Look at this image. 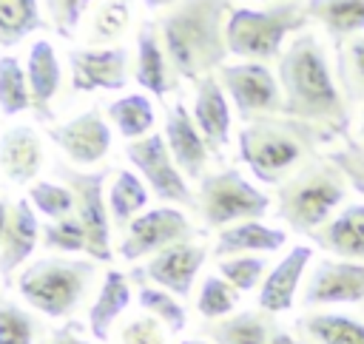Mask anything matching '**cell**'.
<instances>
[{"mask_svg": "<svg viewBox=\"0 0 364 344\" xmlns=\"http://www.w3.org/2000/svg\"><path fill=\"white\" fill-rule=\"evenodd\" d=\"M276 77L282 85V114L330 131L338 142L350 136V102L341 94L327 48L313 31L296 34L279 57Z\"/></svg>", "mask_w": 364, "mask_h": 344, "instance_id": "cell-1", "label": "cell"}, {"mask_svg": "<svg viewBox=\"0 0 364 344\" xmlns=\"http://www.w3.org/2000/svg\"><path fill=\"white\" fill-rule=\"evenodd\" d=\"M230 9V0H179L171 6L159 20V37L173 77L199 82L225 65Z\"/></svg>", "mask_w": 364, "mask_h": 344, "instance_id": "cell-2", "label": "cell"}, {"mask_svg": "<svg viewBox=\"0 0 364 344\" xmlns=\"http://www.w3.org/2000/svg\"><path fill=\"white\" fill-rule=\"evenodd\" d=\"M338 139L310 122L273 114L245 122L239 131V162L264 185H282L301 165L318 156V148H330Z\"/></svg>", "mask_w": 364, "mask_h": 344, "instance_id": "cell-3", "label": "cell"}, {"mask_svg": "<svg viewBox=\"0 0 364 344\" xmlns=\"http://www.w3.org/2000/svg\"><path fill=\"white\" fill-rule=\"evenodd\" d=\"M350 182L327 156H313L276 188V216L296 233L310 236L347 199Z\"/></svg>", "mask_w": 364, "mask_h": 344, "instance_id": "cell-4", "label": "cell"}, {"mask_svg": "<svg viewBox=\"0 0 364 344\" xmlns=\"http://www.w3.org/2000/svg\"><path fill=\"white\" fill-rule=\"evenodd\" d=\"M307 23V0H276L264 9L233 6L225 26L228 51L253 63L279 60L284 40L290 34H301Z\"/></svg>", "mask_w": 364, "mask_h": 344, "instance_id": "cell-5", "label": "cell"}, {"mask_svg": "<svg viewBox=\"0 0 364 344\" xmlns=\"http://www.w3.org/2000/svg\"><path fill=\"white\" fill-rule=\"evenodd\" d=\"M94 276H97L94 259L43 256L20 270L17 293L31 310L48 318H68L82 304Z\"/></svg>", "mask_w": 364, "mask_h": 344, "instance_id": "cell-6", "label": "cell"}, {"mask_svg": "<svg viewBox=\"0 0 364 344\" xmlns=\"http://www.w3.org/2000/svg\"><path fill=\"white\" fill-rule=\"evenodd\" d=\"M196 210L210 230L230 227L236 222L262 219L270 210V196L259 190L239 168H222L205 173L196 190Z\"/></svg>", "mask_w": 364, "mask_h": 344, "instance_id": "cell-7", "label": "cell"}, {"mask_svg": "<svg viewBox=\"0 0 364 344\" xmlns=\"http://www.w3.org/2000/svg\"><path fill=\"white\" fill-rule=\"evenodd\" d=\"M216 80L222 82L242 122L282 114V105H284L282 85H279V77L267 68V63H253V60L225 63L216 71Z\"/></svg>", "mask_w": 364, "mask_h": 344, "instance_id": "cell-8", "label": "cell"}, {"mask_svg": "<svg viewBox=\"0 0 364 344\" xmlns=\"http://www.w3.org/2000/svg\"><path fill=\"white\" fill-rule=\"evenodd\" d=\"M125 156L134 165V171L145 179V185L151 188L154 196H159L165 205L196 210V193L191 190L188 176L173 162L162 134H148V136L131 139L125 148Z\"/></svg>", "mask_w": 364, "mask_h": 344, "instance_id": "cell-9", "label": "cell"}, {"mask_svg": "<svg viewBox=\"0 0 364 344\" xmlns=\"http://www.w3.org/2000/svg\"><path fill=\"white\" fill-rule=\"evenodd\" d=\"M63 185L71 188L77 199V216L85 227L88 236V259L94 262H111L114 247H111V210H108V196H105V176L108 171H77V168H57Z\"/></svg>", "mask_w": 364, "mask_h": 344, "instance_id": "cell-10", "label": "cell"}, {"mask_svg": "<svg viewBox=\"0 0 364 344\" xmlns=\"http://www.w3.org/2000/svg\"><path fill=\"white\" fill-rule=\"evenodd\" d=\"M193 236H196V227L182 208L176 205L148 208L139 216H134L131 225L125 227L119 242V256L125 262H139L176 242H191Z\"/></svg>", "mask_w": 364, "mask_h": 344, "instance_id": "cell-11", "label": "cell"}, {"mask_svg": "<svg viewBox=\"0 0 364 344\" xmlns=\"http://www.w3.org/2000/svg\"><path fill=\"white\" fill-rule=\"evenodd\" d=\"M71 91H122L128 85V48L122 45H88L68 51Z\"/></svg>", "mask_w": 364, "mask_h": 344, "instance_id": "cell-12", "label": "cell"}, {"mask_svg": "<svg viewBox=\"0 0 364 344\" xmlns=\"http://www.w3.org/2000/svg\"><path fill=\"white\" fill-rule=\"evenodd\" d=\"M48 136L63 151V156L77 168H91L102 162L111 148V128L97 108H85L63 125H54Z\"/></svg>", "mask_w": 364, "mask_h": 344, "instance_id": "cell-13", "label": "cell"}, {"mask_svg": "<svg viewBox=\"0 0 364 344\" xmlns=\"http://www.w3.org/2000/svg\"><path fill=\"white\" fill-rule=\"evenodd\" d=\"M364 301V262L350 259H321L301 290L304 307L321 304H355Z\"/></svg>", "mask_w": 364, "mask_h": 344, "instance_id": "cell-14", "label": "cell"}, {"mask_svg": "<svg viewBox=\"0 0 364 344\" xmlns=\"http://www.w3.org/2000/svg\"><path fill=\"white\" fill-rule=\"evenodd\" d=\"M205 259H208L205 244H196L193 239L191 242H176V244L154 253L139 276L148 279L151 284L162 287V290H171L179 299H188Z\"/></svg>", "mask_w": 364, "mask_h": 344, "instance_id": "cell-15", "label": "cell"}, {"mask_svg": "<svg viewBox=\"0 0 364 344\" xmlns=\"http://www.w3.org/2000/svg\"><path fill=\"white\" fill-rule=\"evenodd\" d=\"M165 142H168V151L173 156V162L179 165V171L188 176V179H202L205 176V168H208V159H210V148L202 136V131L196 128L193 122V114L191 108L176 100L165 108V131H162Z\"/></svg>", "mask_w": 364, "mask_h": 344, "instance_id": "cell-16", "label": "cell"}, {"mask_svg": "<svg viewBox=\"0 0 364 344\" xmlns=\"http://www.w3.org/2000/svg\"><path fill=\"white\" fill-rule=\"evenodd\" d=\"M313 259V247L310 244H296L290 247L264 276V281L259 284V310L276 316V313H284L293 307L296 301V293H299V284H301V276L307 270Z\"/></svg>", "mask_w": 364, "mask_h": 344, "instance_id": "cell-17", "label": "cell"}, {"mask_svg": "<svg viewBox=\"0 0 364 344\" xmlns=\"http://www.w3.org/2000/svg\"><path fill=\"white\" fill-rule=\"evenodd\" d=\"M191 114H193V122L202 131L210 154L219 156L230 142V119H233V114H230V100H228L222 82L216 80V74H210V77L196 82Z\"/></svg>", "mask_w": 364, "mask_h": 344, "instance_id": "cell-18", "label": "cell"}, {"mask_svg": "<svg viewBox=\"0 0 364 344\" xmlns=\"http://www.w3.org/2000/svg\"><path fill=\"white\" fill-rule=\"evenodd\" d=\"M37 216L40 213L34 210L28 196H20L11 202L9 227H6V236L0 244V279H3V284H11L14 270H20L31 259L37 239H40V230H43Z\"/></svg>", "mask_w": 364, "mask_h": 344, "instance_id": "cell-19", "label": "cell"}, {"mask_svg": "<svg viewBox=\"0 0 364 344\" xmlns=\"http://www.w3.org/2000/svg\"><path fill=\"white\" fill-rule=\"evenodd\" d=\"M46 165L43 139L31 125H11L0 136V171L14 185H31L37 182Z\"/></svg>", "mask_w": 364, "mask_h": 344, "instance_id": "cell-20", "label": "cell"}, {"mask_svg": "<svg viewBox=\"0 0 364 344\" xmlns=\"http://www.w3.org/2000/svg\"><path fill=\"white\" fill-rule=\"evenodd\" d=\"M310 242L336 259L364 262V202H353L310 233Z\"/></svg>", "mask_w": 364, "mask_h": 344, "instance_id": "cell-21", "label": "cell"}, {"mask_svg": "<svg viewBox=\"0 0 364 344\" xmlns=\"http://www.w3.org/2000/svg\"><path fill=\"white\" fill-rule=\"evenodd\" d=\"M26 77H28V91H31V111L37 119H51V100L60 91L63 82V68L54 45L48 40H34L26 57Z\"/></svg>", "mask_w": 364, "mask_h": 344, "instance_id": "cell-22", "label": "cell"}, {"mask_svg": "<svg viewBox=\"0 0 364 344\" xmlns=\"http://www.w3.org/2000/svg\"><path fill=\"white\" fill-rule=\"evenodd\" d=\"M171 63L168 54L162 48V37H159V26L156 23H142L136 31V63H134V80L136 85H142L148 94L154 97H165L168 91H173V80H171Z\"/></svg>", "mask_w": 364, "mask_h": 344, "instance_id": "cell-23", "label": "cell"}, {"mask_svg": "<svg viewBox=\"0 0 364 344\" xmlns=\"http://www.w3.org/2000/svg\"><path fill=\"white\" fill-rule=\"evenodd\" d=\"M131 304V284H128V276L122 270H105L102 276V284L97 290V299L91 301L88 307V333L94 341H108L111 335V327L114 321L128 310Z\"/></svg>", "mask_w": 364, "mask_h": 344, "instance_id": "cell-24", "label": "cell"}, {"mask_svg": "<svg viewBox=\"0 0 364 344\" xmlns=\"http://www.w3.org/2000/svg\"><path fill=\"white\" fill-rule=\"evenodd\" d=\"M284 244H287V233L282 227H270V225H262L259 219H247V222L222 227L216 236L213 253L219 259L239 256V253H276Z\"/></svg>", "mask_w": 364, "mask_h": 344, "instance_id": "cell-25", "label": "cell"}, {"mask_svg": "<svg viewBox=\"0 0 364 344\" xmlns=\"http://www.w3.org/2000/svg\"><path fill=\"white\" fill-rule=\"evenodd\" d=\"M276 324L273 316L264 310H242L230 313L225 318L208 321L202 327V335L210 344H270Z\"/></svg>", "mask_w": 364, "mask_h": 344, "instance_id": "cell-26", "label": "cell"}, {"mask_svg": "<svg viewBox=\"0 0 364 344\" xmlns=\"http://www.w3.org/2000/svg\"><path fill=\"white\" fill-rule=\"evenodd\" d=\"M296 330L307 344H364V321L344 313H307Z\"/></svg>", "mask_w": 364, "mask_h": 344, "instance_id": "cell-27", "label": "cell"}, {"mask_svg": "<svg viewBox=\"0 0 364 344\" xmlns=\"http://www.w3.org/2000/svg\"><path fill=\"white\" fill-rule=\"evenodd\" d=\"M307 17L318 23L333 43L364 34V0H307Z\"/></svg>", "mask_w": 364, "mask_h": 344, "instance_id": "cell-28", "label": "cell"}, {"mask_svg": "<svg viewBox=\"0 0 364 344\" xmlns=\"http://www.w3.org/2000/svg\"><path fill=\"white\" fill-rule=\"evenodd\" d=\"M148 199H151V188L145 185V179L136 171L119 168L108 188V210H111L114 227L125 230L134 216L148 210Z\"/></svg>", "mask_w": 364, "mask_h": 344, "instance_id": "cell-29", "label": "cell"}, {"mask_svg": "<svg viewBox=\"0 0 364 344\" xmlns=\"http://www.w3.org/2000/svg\"><path fill=\"white\" fill-rule=\"evenodd\" d=\"M108 111V119L114 122V128L131 142V139H139V136H148L154 134V122H156V114H154V102L151 97L145 94H122L117 100H111L105 105Z\"/></svg>", "mask_w": 364, "mask_h": 344, "instance_id": "cell-30", "label": "cell"}, {"mask_svg": "<svg viewBox=\"0 0 364 344\" xmlns=\"http://www.w3.org/2000/svg\"><path fill=\"white\" fill-rule=\"evenodd\" d=\"M336 80L350 105L364 102V34L336 43Z\"/></svg>", "mask_w": 364, "mask_h": 344, "instance_id": "cell-31", "label": "cell"}, {"mask_svg": "<svg viewBox=\"0 0 364 344\" xmlns=\"http://www.w3.org/2000/svg\"><path fill=\"white\" fill-rule=\"evenodd\" d=\"M46 26L37 0H0V45L14 48Z\"/></svg>", "mask_w": 364, "mask_h": 344, "instance_id": "cell-32", "label": "cell"}, {"mask_svg": "<svg viewBox=\"0 0 364 344\" xmlns=\"http://www.w3.org/2000/svg\"><path fill=\"white\" fill-rule=\"evenodd\" d=\"M131 0H100L88 17V43L114 45L131 26Z\"/></svg>", "mask_w": 364, "mask_h": 344, "instance_id": "cell-33", "label": "cell"}, {"mask_svg": "<svg viewBox=\"0 0 364 344\" xmlns=\"http://www.w3.org/2000/svg\"><path fill=\"white\" fill-rule=\"evenodd\" d=\"M31 108V91L23 63L14 54H0V114L17 117Z\"/></svg>", "mask_w": 364, "mask_h": 344, "instance_id": "cell-34", "label": "cell"}, {"mask_svg": "<svg viewBox=\"0 0 364 344\" xmlns=\"http://www.w3.org/2000/svg\"><path fill=\"white\" fill-rule=\"evenodd\" d=\"M136 304L156 316L168 333H182L188 327V310L185 304L179 301V296H173L171 290H162L156 284H148V281H139V290H136Z\"/></svg>", "mask_w": 364, "mask_h": 344, "instance_id": "cell-35", "label": "cell"}, {"mask_svg": "<svg viewBox=\"0 0 364 344\" xmlns=\"http://www.w3.org/2000/svg\"><path fill=\"white\" fill-rule=\"evenodd\" d=\"M239 296H242V293H239L228 279H222L219 273H210V276H205L202 284H199V293H196V313H199L202 318H208V321L225 318V316H230V313L236 310Z\"/></svg>", "mask_w": 364, "mask_h": 344, "instance_id": "cell-36", "label": "cell"}, {"mask_svg": "<svg viewBox=\"0 0 364 344\" xmlns=\"http://www.w3.org/2000/svg\"><path fill=\"white\" fill-rule=\"evenodd\" d=\"M40 239L48 250H57V253H65V256L88 253V236H85V227H82L77 213L46 222L43 230H40Z\"/></svg>", "mask_w": 364, "mask_h": 344, "instance_id": "cell-37", "label": "cell"}, {"mask_svg": "<svg viewBox=\"0 0 364 344\" xmlns=\"http://www.w3.org/2000/svg\"><path fill=\"white\" fill-rule=\"evenodd\" d=\"M28 202L34 205V210L46 219H63V216H71L74 208H77V199L71 193L68 185H60V182H31L28 185Z\"/></svg>", "mask_w": 364, "mask_h": 344, "instance_id": "cell-38", "label": "cell"}, {"mask_svg": "<svg viewBox=\"0 0 364 344\" xmlns=\"http://www.w3.org/2000/svg\"><path fill=\"white\" fill-rule=\"evenodd\" d=\"M219 276L228 279L239 293L259 287L267 276V259L262 253H239L219 259Z\"/></svg>", "mask_w": 364, "mask_h": 344, "instance_id": "cell-39", "label": "cell"}, {"mask_svg": "<svg viewBox=\"0 0 364 344\" xmlns=\"http://www.w3.org/2000/svg\"><path fill=\"white\" fill-rule=\"evenodd\" d=\"M37 341V318L9 301V299H0V344H34Z\"/></svg>", "mask_w": 364, "mask_h": 344, "instance_id": "cell-40", "label": "cell"}, {"mask_svg": "<svg viewBox=\"0 0 364 344\" xmlns=\"http://www.w3.org/2000/svg\"><path fill=\"white\" fill-rule=\"evenodd\" d=\"M327 159L338 165V171L347 176L350 188L364 196V142L355 136H344L341 142L327 148Z\"/></svg>", "mask_w": 364, "mask_h": 344, "instance_id": "cell-41", "label": "cell"}, {"mask_svg": "<svg viewBox=\"0 0 364 344\" xmlns=\"http://www.w3.org/2000/svg\"><path fill=\"white\" fill-rule=\"evenodd\" d=\"M119 344H165L168 341V327L151 316V313H139V316H131L119 333H117Z\"/></svg>", "mask_w": 364, "mask_h": 344, "instance_id": "cell-42", "label": "cell"}, {"mask_svg": "<svg viewBox=\"0 0 364 344\" xmlns=\"http://www.w3.org/2000/svg\"><path fill=\"white\" fill-rule=\"evenodd\" d=\"M91 3L94 0H46V14L51 28L60 37H71L85 20V11L91 9Z\"/></svg>", "mask_w": 364, "mask_h": 344, "instance_id": "cell-43", "label": "cell"}, {"mask_svg": "<svg viewBox=\"0 0 364 344\" xmlns=\"http://www.w3.org/2000/svg\"><path fill=\"white\" fill-rule=\"evenodd\" d=\"M46 344H97V341L85 338V335H82V327L71 321V324H65V327H57V330L48 335Z\"/></svg>", "mask_w": 364, "mask_h": 344, "instance_id": "cell-44", "label": "cell"}, {"mask_svg": "<svg viewBox=\"0 0 364 344\" xmlns=\"http://www.w3.org/2000/svg\"><path fill=\"white\" fill-rule=\"evenodd\" d=\"M270 344H307V341H304V338H296L293 333H287V330H282V327H276L273 335H270Z\"/></svg>", "mask_w": 364, "mask_h": 344, "instance_id": "cell-45", "label": "cell"}, {"mask_svg": "<svg viewBox=\"0 0 364 344\" xmlns=\"http://www.w3.org/2000/svg\"><path fill=\"white\" fill-rule=\"evenodd\" d=\"M9 216H11V202L6 196H0V244H3V236L9 227Z\"/></svg>", "mask_w": 364, "mask_h": 344, "instance_id": "cell-46", "label": "cell"}, {"mask_svg": "<svg viewBox=\"0 0 364 344\" xmlns=\"http://www.w3.org/2000/svg\"><path fill=\"white\" fill-rule=\"evenodd\" d=\"M145 3V9H151V11H159V9H168V6H173L176 0H142Z\"/></svg>", "mask_w": 364, "mask_h": 344, "instance_id": "cell-47", "label": "cell"}, {"mask_svg": "<svg viewBox=\"0 0 364 344\" xmlns=\"http://www.w3.org/2000/svg\"><path fill=\"white\" fill-rule=\"evenodd\" d=\"M355 139L364 142V108H361V117H358V131H355Z\"/></svg>", "mask_w": 364, "mask_h": 344, "instance_id": "cell-48", "label": "cell"}, {"mask_svg": "<svg viewBox=\"0 0 364 344\" xmlns=\"http://www.w3.org/2000/svg\"><path fill=\"white\" fill-rule=\"evenodd\" d=\"M179 344H210L208 338H185V341H179Z\"/></svg>", "mask_w": 364, "mask_h": 344, "instance_id": "cell-49", "label": "cell"}, {"mask_svg": "<svg viewBox=\"0 0 364 344\" xmlns=\"http://www.w3.org/2000/svg\"><path fill=\"white\" fill-rule=\"evenodd\" d=\"M0 196H3V193H0Z\"/></svg>", "mask_w": 364, "mask_h": 344, "instance_id": "cell-50", "label": "cell"}]
</instances>
